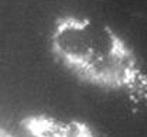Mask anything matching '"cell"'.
<instances>
[{
  "instance_id": "6da1fadb",
  "label": "cell",
  "mask_w": 147,
  "mask_h": 137,
  "mask_svg": "<svg viewBox=\"0 0 147 137\" xmlns=\"http://www.w3.org/2000/svg\"><path fill=\"white\" fill-rule=\"evenodd\" d=\"M50 48L55 61L79 81L147 102V72L134 50L110 26L89 17L55 20Z\"/></svg>"
},
{
  "instance_id": "7a4b0ae2",
  "label": "cell",
  "mask_w": 147,
  "mask_h": 137,
  "mask_svg": "<svg viewBox=\"0 0 147 137\" xmlns=\"http://www.w3.org/2000/svg\"><path fill=\"white\" fill-rule=\"evenodd\" d=\"M21 127L33 137H98L96 132L81 120H61L45 113L28 115Z\"/></svg>"
},
{
  "instance_id": "3957f363",
  "label": "cell",
  "mask_w": 147,
  "mask_h": 137,
  "mask_svg": "<svg viewBox=\"0 0 147 137\" xmlns=\"http://www.w3.org/2000/svg\"><path fill=\"white\" fill-rule=\"evenodd\" d=\"M0 137H17V136H16V134H13L10 130L0 127Z\"/></svg>"
}]
</instances>
